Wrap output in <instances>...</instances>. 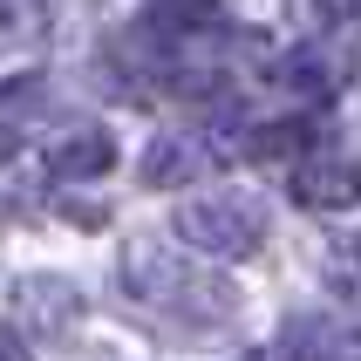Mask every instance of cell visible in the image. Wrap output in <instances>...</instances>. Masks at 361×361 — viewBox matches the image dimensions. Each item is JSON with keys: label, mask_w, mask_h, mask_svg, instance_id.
Segmentation results:
<instances>
[{"label": "cell", "mask_w": 361, "mask_h": 361, "mask_svg": "<svg viewBox=\"0 0 361 361\" xmlns=\"http://www.w3.org/2000/svg\"><path fill=\"white\" fill-rule=\"evenodd\" d=\"M171 225L204 259H245V252L266 245V198H252V191H204V198L178 204Z\"/></svg>", "instance_id": "6da1fadb"}, {"label": "cell", "mask_w": 361, "mask_h": 361, "mask_svg": "<svg viewBox=\"0 0 361 361\" xmlns=\"http://www.w3.org/2000/svg\"><path fill=\"white\" fill-rule=\"evenodd\" d=\"M184 273H191V259H178L164 239H130L123 259H116V286L130 293V300H157V307L178 293Z\"/></svg>", "instance_id": "7a4b0ae2"}, {"label": "cell", "mask_w": 361, "mask_h": 361, "mask_svg": "<svg viewBox=\"0 0 361 361\" xmlns=\"http://www.w3.org/2000/svg\"><path fill=\"white\" fill-rule=\"evenodd\" d=\"M41 171H48V178H61V184H96V178H109V171H116V137H109L102 123H75L68 137L48 143Z\"/></svg>", "instance_id": "3957f363"}, {"label": "cell", "mask_w": 361, "mask_h": 361, "mask_svg": "<svg viewBox=\"0 0 361 361\" xmlns=\"http://www.w3.org/2000/svg\"><path fill=\"white\" fill-rule=\"evenodd\" d=\"M293 198L307 212H348L361 198V178H355V157L348 150H314L307 143V164L293 171Z\"/></svg>", "instance_id": "277c9868"}, {"label": "cell", "mask_w": 361, "mask_h": 361, "mask_svg": "<svg viewBox=\"0 0 361 361\" xmlns=\"http://www.w3.org/2000/svg\"><path fill=\"white\" fill-rule=\"evenodd\" d=\"M204 157H212V143L204 137H178V130H164V137H150V150H143V184L150 191H184V184L204 178Z\"/></svg>", "instance_id": "5b68a950"}, {"label": "cell", "mask_w": 361, "mask_h": 361, "mask_svg": "<svg viewBox=\"0 0 361 361\" xmlns=\"http://www.w3.org/2000/svg\"><path fill=\"white\" fill-rule=\"evenodd\" d=\"M82 314V293H75V280H61V273H20L14 280V321H27V327H68Z\"/></svg>", "instance_id": "8992f818"}, {"label": "cell", "mask_w": 361, "mask_h": 361, "mask_svg": "<svg viewBox=\"0 0 361 361\" xmlns=\"http://www.w3.org/2000/svg\"><path fill=\"white\" fill-rule=\"evenodd\" d=\"M164 307H178V321H191V327H219V321L239 314V286L225 280V273H198V266H191Z\"/></svg>", "instance_id": "52a82bcc"}, {"label": "cell", "mask_w": 361, "mask_h": 361, "mask_svg": "<svg viewBox=\"0 0 361 361\" xmlns=\"http://www.w3.org/2000/svg\"><path fill=\"white\" fill-rule=\"evenodd\" d=\"M307 143H314V123H307V116H280V123L245 130V137H239V157H252V164H280V157H293V150H307Z\"/></svg>", "instance_id": "ba28073f"}, {"label": "cell", "mask_w": 361, "mask_h": 361, "mask_svg": "<svg viewBox=\"0 0 361 361\" xmlns=\"http://www.w3.org/2000/svg\"><path fill=\"white\" fill-rule=\"evenodd\" d=\"M273 75H280L293 96H314V109L341 96V82H334V68L321 61V48H293V55H280V68H273Z\"/></svg>", "instance_id": "9c48e42d"}, {"label": "cell", "mask_w": 361, "mask_h": 361, "mask_svg": "<svg viewBox=\"0 0 361 361\" xmlns=\"http://www.w3.org/2000/svg\"><path fill=\"white\" fill-rule=\"evenodd\" d=\"M273 355H355V334H327L321 321H286Z\"/></svg>", "instance_id": "30bf717a"}, {"label": "cell", "mask_w": 361, "mask_h": 361, "mask_svg": "<svg viewBox=\"0 0 361 361\" xmlns=\"http://www.w3.org/2000/svg\"><path fill=\"white\" fill-rule=\"evenodd\" d=\"M41 102H48L41 75H7L0 82V130H20L27 116H41Z\"/></svg>", "instance_id": "8fae6325"}, {"label": "cell", "mask_w": 361, "mask_h": 361, "mask_svg": "<svg viewBox=\"0 0 361 361\" xmlns=\"http://www.w3.org/2000/svg\"><path fill=\"white\" fill-rule=\"evenodd\" d=\"M48 27V0H0V48H20Z\"/></svg>", "instance_id": "7c38bea8"}, {"label": "cell", "mask_w": 361, "mask_h": 361, "mask_svg": "<svg viewBox=\"0 0 361 361\" xmlns=\"http://www.w3.org/2000/svg\"><path fill=\"white\" fill-rule=\"evenodd\" d=\"M327 286L341 307H355V239L348 232H334V245H327Z\"/></svg>", "instance_id": "4fadbf2b"}, {"label": "cell", "mask_w": 361, "mask_h": 361, "mask_svg": "<svg viewBox=\"0 0 361 361\" xmlns=\"http://www.w3.org/2000/svg\"><path fill=\"white\" fill-rule=\"evenodd\" d=\"M355 7H361V0H307L314 27H334V35H348V27H355Z\"/></svg>", "instance_id": "5bb4252c"}, {"label": "cell", "mask_w": 361, "mask_h": 361, "mask_svg": "<svg viewBox=\"0 0 361 361\" xmlns=\"http://www.w3.org/2000/svg\"><path fill=\"white\" fill-rule=\"evenodd\" d=\"M68 225H82V232H89V225H109V204H89V198H68Z\"/></svg>", "instance_id": "9a60e30c"}, {"label": "cell", "mask_w": 361, "mask_h": 361, "mask_svg": "<svg viewBox=\"0 0 361 361\" xmlns=\"http://www.w3.org/2000/svg\"><path fill=\"white\" fill-rule=\"evenodd\" d=\"M20 355H27V334L14 321H0V361H20Z\"/></svg>", "instance_id": "2e32d148"}]
</instances>
